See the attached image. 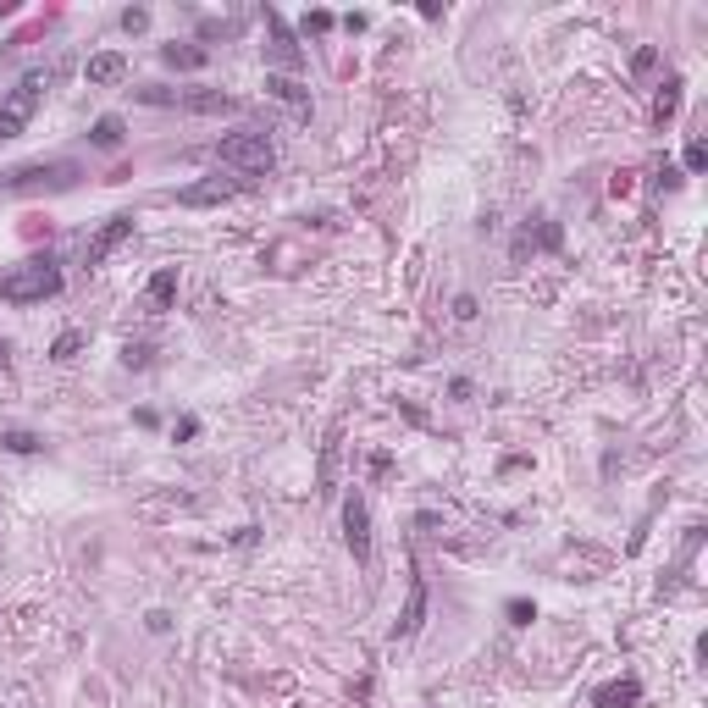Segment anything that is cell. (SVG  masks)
Instances as JSON below:
<instances>
[{"label":"cell","instance_id":"cell-1","mask_svg":"<svg viewBox=\"0 0 708 708\" xmlns=\"http://www.w3.org/2000/svg\"><path fill=\"white\" fill-rule=\"evenodd\" d=\"M217 161L228 172H238V177H266L277 167V145H271L266 127H238V133H228L217 145Z\"/></svg>","mask_w":708,"mask_h":708},{"label":"cell","instance_id":"cell-2","mask_svg":"<svg viewBox=\"0 0 708 708\" xmlns=\"http://www.w3.org/2000/svg\"><path fill=\"white\" fill-rule=\"evenodd\" d=\"M50 294H61V266H56V255H34V260H23L6 282H0V299H6V305H39V299H50Z\"/></svg>","mask_w":708,"mask_h":708},{"label":"cell","instance_id":"cell-3","mask_svg":"<svg viewBox=\"0 0 708 708\" xmlns=\"http://www.w3.org/2000/svg\"><path fill=\"white\" fill-rule=\"evenodd\" d=\"M45 89H50V78H45V73H23V78H17V89H12L6 100H0V138H17V133L34 122V111H39Z\"/></svg>","mask_w":708,"mask_h":708},{"label":"cell","instance_id":"cell-4","mask_svg":"<svg viewBox=\"0 0 708 708\" xmlns=\"http://www.w3.org/2000/svg\"><path fill=\"white\" fill-rule=\"evenodd\" d=\"M249 188V177H238V172H210V177H199V183H188V188H177V205H188V210H199V205H228V199H238Z\"/></svg>","mask_w":708,"mask_h":708},{"label":"cell","instance_id":"cell-5","mask_svg":"<svg viewBox=\"0 0 708 708\" xmlns=\"http://www.w3.org/2000/svg\"><path fill=\"white\" fill-rule=\"evenodd\" d=\"M266 61L282 66V73H299L305 66V50H299L294 28L282 23V12H271V6H266Z\"/></svg>","mask_w":708,"mask_h":708},{"label":"cell","instance_id":"cell-6","mask_svg":"<svg viewBox=\"0 0 708 708\" xmlns=\"http://www.w3.org/2000/svg\"><path fill=\"white\" fill-rule=\"evenodd\" d=\"M127 238H133V217H127V210H116V217H106V222H100V233L84 244V266H106V255H111V249H122Z\"/></svg>","mask_w":708,"mask_h":708},{"label":"cell","instance_id":"cell-7","mask_svg":"<svg viewBox=\"0 0 708 708\" xmlns=\"http://www.w3.org/2000/svg\"><path fill=\"white\" fill-rule=\"evenodd\" d=\"M343 542H349V553L354 559H371V515H366V499L354 492V499H343Z\"/></svg>","mask_w":708,"mask_h":708},{"label":"cell","instance_id":"cell-8","mask_svg":"<svg viewBox=\"0 0 708 708\" xmlns=\"http://www.w3.org/2000/svg\"><path fill=\"white\" fill-rule=\"evenodd\" d=\"M39 183L73 188V183H78V167H73V161H56V167H17V172L0 177V188H39Z\"/></svg>","mask_w":708,"mask_h":708},{"label":"cell","instance_id":"cell-9","mask_svg":"<svg viewBox=\"0 0 708 708\" xmlns=\"http://www.w3.org/2000/svg\"><path fill=\"white\" fill-rule=\"evenodd\" d=\"M636 703H642V681L636 675H620V681L592 692V708H636Z\"/></svg>","mask_w":708,"mask_h":708},{"label":"cell","instance_id":"cell-10","mask_svg":"<svg viewBox=\"0 0 708 708\" xmlns=\"http://www.w3.org/2000/svg\"><path fill=\"white\" fill-rule=\"evenodd\" d=\"M172 299H177V266H161L145 288V305H150V316H161V310H172Z\"/></svg>","mask_w":708,"mask_h":708},{"label":"cell","instance_id":"cell-11","mask_svg":"<svg viewBox=\"0 0 708 708\" xmlns=\"http://www.w3.org/2000/svg\"><path fill=\"white\" fill-rule=\"evenodd\" d=\"M122 73H127V61H122L116 50H100V56H89V66H84V78L100 84V89H106V84H122Z\"/></svg>","mask_w":708,"mask_h":708},{"label":"cell","instance_id":"cell-12","mask_svg":"<svg viewBox=\"0 0 708 708\" xmlns=\"http://www.w3.org/2000/svg\"><path fill=\"white\" fill-rule=\"evenodd\" d=\"M420 620H427V582L410 576V603H404V614H399V636H415Z\"/></svg>","mask_w":708,"mask_h":708},{"label":"cell","instance_id":"cell-13","mask_svg":"<svg viewBox=\"0 0 708 708\" xmlns=\"http://www.w3.org/2000/svg\"><path fill=\"white\" fill-rule=\"evenodd\" d=\"M161 61H167V66H183V73H199V66L210 61V50H205V45H161Z\"/></svg>","mask_w":708,"mask_h":708},{"label":"cell","instance_id":"cell-14","mask_svg":"<svg viewBox=\"0 0 708 708\" xmlns=\"http://www.w3.org/2000/svg\"><path fill=\"white\" fill-rule=\"evenodd\" d=\"M681 89H686L681 78H664V84H659V95H653V122H659V127L681 111Z\"/></svg>","mask_w":708,"mask_h":708},{"label":"cell","instance_id":"cell-15","mask_svg":"<svg viewBox=\"0 0 708 708\" xmlns=\"http://www.w3.org/2000/svg\"><path fill=\"white\" fill-rule=\"evenodd\" d=\"M177 106H188V111H233V95H222V89H188V95H177Z\"/></svg>","mask_w":708,"mask_h":708},{"label":"cell","instance_id":"cell-16","mask_svg":"<svg viewBox=\"0 0 708 708\" xmlns=\"http://www.w3.org/2000/svg\"><path fill=\"white\" fill-rule=\"evenodd\" d=\"M266 95H277L282 106H294V111H310V95H305V84H294V78H266Z\"/></svg>","mask_w":708,"mask_h":708},{"label":"cell","instance_id":"cell-17","mask_svg":"<svg viewBox=\"0 0 708 708\" xmlns=\"http://www.w3.org/2000/svg\"><path fill=\"white\" fill-rule=\"evenodd\" d=\"M89 138H95L100 150H116V145H122V116H100V122L89 127Z\"/></svg>","mask_w":708,"mask_h":708},{"label":"cell","instance_id":"cell-18","mask_svg":"<svg viewBox=\"0 0 708 708\" xmlns=\"http://www.w3.org/2000/svg\"><path fill=\"white\" fill-rule=\"evenodd\" d=\"M78 349H84V332H61V338L50 343V360H61V366H66V360H73Z\"/></svg>","mask_w":708,"mask_h":708},{"label":"cell","instance_id":"cell-19","mask_svg":"<svg viewBox=\"0 0 708 708\" xmlns=\"http://www.w3.org/2000/svg\"><path fill=\"white\" fill-rule=\"evenodd\" d=\"M150 354H156L150 343H127V349H122V366H133V371H145V366H150Z\"/></svg>","mask_w":708,"mask_h":708},{"label":"cell","instance_id":"cell-20","mask_svg":"<svg viewBox=\"0 0 708 708\" xmlns=\"http://www.w3.org/2000/svg\"><path fill=\"white\" fill-rule=\"evenodd\" d=\"M0 443H6L12 454H34V449H39V438H34V432H0Z\"/></svg>","mask_w":708,"mask_h":708},{"label":"cell","instance_id":"cell-21","mask_svg":"<svg viewBox=\"0 0 708 708\" xmlns=\"http://www.w3.org/2000/svg\"><path fill=\"white\" fill-rule=\"evenodd\" d=\"M122 28H127V34H145V28H150V6H127V12H122Z\"/></svg>","mask_w":708,"mask_h":708},{"label":"cell","instance_id":"cell-22","mask_svg":"<svg viewBox=\"0 0 708 708\" xmlns=\"http://www.w3.org/2000/svg\"><path fill=\"white\" fill-rule=\"evenodd\" d=\"M653 66H659V50H653V45H642V50L631 56V73H636V78H642V73H653Z\"/></svg>","mask_w":708,"mask_h":708},{"label":"cell","instance_id":"cell-23","mask_svg":"<svg viewBox=\"0 0 708 708\" xmlns=\"http://www.w3.org/2000/svg\"><path fill=\"white\" fill-rule=\"evenodd\" d=\"M327 28H332V12H310L305 17V34H327Z\"/></svg>","mask_w":708,"mask_h":708},{"label":"cell","instance_id":"cell-24","mask_svg":"<svg viewBox=\"0 0 708 708\" xmlns=\"http://www.w3.org/2000/svg\"><path fill=\"white\" fill-rule=\"evenodd\" d=\"M686 167L703 172V167H708V145H686Z\"/></svg>","mask_w":708,"mask_h":708},{"label":"cell","instance_id":"cell-25","mask_svg":"<svg viewBox=\"0 0 708 708\" xmlns=\"http://www.w3.org/2000/svg\"><path fill=\"white\" fill-rule=\"evenodd\" d=\"M510 620H515V625H531V603H526V598H515V603H510Z\"/></svg>","mask_w":708,"mask_h":708},{"label":"cell","instance_id":"cell-26","mask_svg":"<svg viewBox=\"0 0 708 708\" xmlns=\"http://www.w3.org/2000/svg\"><path fill=\"white\" fill-rule=\"evenodd\" d=\"M454 316H460V321H470V316H476V299H470V294H460V299H454Z\"/></svg>","mask_w":708,"mask_h":708},{"label":"cell","instance_id":"cell-27","mask_svg":"<svg viewBox=\"0 0 708 708\" xmlns=\"http://www.w3.org/2000/svg\"><path fill=\"white\" fill-rule=\"evenodd\" d=\"M177 438H183V443H188V438H199V420H194V415H183V420H177Z\"/></svg>","mask_w":708,"mask_h":708},{"label":"cell","instance_id":"cell-28","mask_svg":"<svg viewBox=\"0 0 708 708\" xmlns=\"http://www.w3.org/2000/svg\"><path fill=\"white\" fill-rule=\"evenodd\" d=\"M6 366H12V349H6V343H0V371H6Z\"/></svg>","mask_w":708,"mask_h":708}]
</instances>
